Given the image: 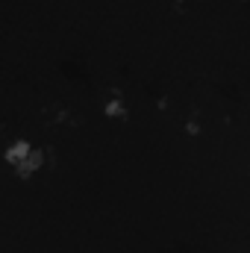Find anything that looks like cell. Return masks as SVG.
<instances>
[{
  "mask_svg": "<svg viewBox=\"0 0 250 253\" xmlns=\"http://www.w3.org/2000/svg\"><path fill=\"white\" fill-rule=\"evenodd\" d=\"M188 0H174V6H186Z\"/></svg>",
  "mask_w": 250,
  "mask_h": 253,
  "instance_id": "obj_4",
  "label": "cell"
},
{
  "mask_svg": "<svg viewBox=\"0 0 250 253\" xmlns=\"http://www.w3.org/2000/svg\"><path fill=\"white\" fill-rule=\"evenodd\" d=\"M47 159H50V153H47L44 147H33V153L15 168V174H18L21 180H27V177H33V174H39V171L47 165Z\"/></svg>",
  "mask_w": 250,
  "mask_h": 253,
  "instance_id": "obj_1",
  "label": "cell"
},
{
  "mask_svg": "<svg viewBox=\"0 0 250 253\" xmlns=\"http://www.w3.org/2000/svg\"><path fill=\"white\" fill-rule=\"evenodd\" d=\"M103 115H106V118H112V121H126V115H129L126 100L121 97V94H112V97L103 103Z\"/></svg>",
  "mask_w": 250,
  "mask_h": 253,
  "instance_id": "obj_3",
  "label": "cell"
},
{
  "mask_svg": "<svg viewBox=\"0 0 250 253\" xmlns=\"http://www.w3.org/2000/svg\"><path fill=\"white\" fill-rule=\"evenodd\" d=\"M30 153H33V144H30L27 138H15V141H12V144L3 150V159H6L12 168H18V165H21V162H24Z\"/></svg>",
  "mask_w": 250,
  "mask_h": 253,
  "instance_id": "obj_2",
  "label": "cell"
}]
</instances>
